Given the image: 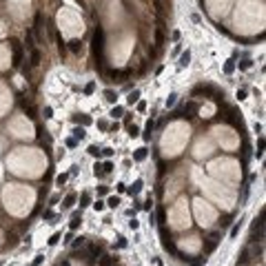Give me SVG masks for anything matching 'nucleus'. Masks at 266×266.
Listing matches in <instances>:
<instances>
[{"label": "nucleus", "instance_id": "obj_1", "mask_svg": "<svg viewBox=\"0 0 266 266\" xmlns=\"http://www.w3.org/2000/svg\"><path fill=\"white\" fill-rule=\"evenodd\" d=\"M91 44H93V53H95V58H98L95 67H98V71H104V56H102V51H104V31H102L100 25L95 27V31H93V40H91Z\"/></svg>", "mask_w": 266, "mask_h": 266}, {"label": "nucleus", "instance_id": "obj_2", "mask_svg": "<svg viewBox=\"0 0 266 266\" xmlns=\"http://www.w3.org/2000/svg\"><path fill=\"white\" fill-rule=\"evenodd\" d=\"M160 237H162V246H164V251H168L171 255H178V253H180V251L175 248V242H173L171 233L166 231V226H160Z\"/></svg>", "mask_w": 266, "mask_h": 266}, {"label": "nucleus", "instance_id": "obj_3", "mask_svg": "<svg viewBox=\"0 0 266 266\" xmlns=\"http://www.w3.org/2000/svg\"><path fill=\"white\" fill-rule=\"evenodd\" d=\"M131 73H133V69H129V67H127V69H111V71H109L107 76H109L111 80H118V82H124V80H127V78L131 76Z\"/></svg>", "mask_w": 266, "mask_h": 266}, {"label": "nucleus", "instance_id": "obj_4", "mask_svg": "<svg viewBox=\"0 0 266 266\" xmlns=\"http://www.w3.org/2000/svg\"><path fill=\"white\" fill-rule=\"evenodd\" d=\"M11 49H13V67H20L22 64V44L18 40H11Z\"/></svg>", "mask_w": 266, "mask_h": 266}, {"label": "nucleus", "instance_id": "obj_5", "mask_svg": "<svg viewBox=\"0 0 266 266\" xmlns=\"http://www.w3.org/2000/svg\"><path fill=\"white\" fill-rule=\"evenodd\" d=\"M217 242H220V233H217V231H215V233H211V235H208V239H206V244H204V253H206V255L215 251V246H217Z\"/></svg>", "mask_w": 266, "mask_h": 266}, {"label": "nucleus", "instance_id": "obj_6", "mask_svg": "<svg viewBox=\"0 0 266 266\" xmlns=\"http://www.w3.org/2000/svg\"><path fill=\"white\" fill-rule=\"evenodd\" d=\"M198 102H188V104H184L182 109H180V118H193V115H195L198 113Z\"/></svg>", "mask_w": 266, "mask_h": 266}, {"label": "nucleus", "instance_id": "obj_7", "mask_svg": "<svg viewBox=\"0 0 266 266\" xmlns=\"http://www.w3.org/2000/svg\"><path fill=\"white\" fill-rule=\"evenodd\" d=\"M20 107L25 109V113H27V118H31V120H36V107L31 104V102H25V100H20Z\"/></svg>", "mask_w": 266, "mask_h": 266}, {"label": "nucleus", "instance_id": "obj_8", "mask_svg": "<svg viewBox=\"0 0 266 266\" xmlns=\"http://www.w3.org/2000/svg\"><path fill=\"white\" fill-rule=\"evenodd\" d=\"M40 58H42V56H40V51H38V49H31V51H29L31 67H38V64H40Z\"/></svg>", "mask_w": 266, "mask_h": 266}, {"label": "nucleus", "instance_id": "obj_9", "mask_svg": "<svg viewBox=\"0 0 266 266\" xmlns=\"http://www.w3.org/2000/svg\"><path fill=\"white\" fill-rule=\"evenodd\" d=\"M188 62H191V51L186 49V51H184V53L180 56V62H178V67H180V69H184V67H186Z\"/></svg>", "mask_w": 266, "mask_h": 266}, {"label": "nucleus", "instance_id": "obj_10", "mask_svg": "<svg viewBox=\"0 0 266 266\" xmlns=\"http://www.w3.org/2000/svg\"><path fill=\"white\" fill-rule=\"evenodd\" d=\"M40 29H42V13H36V38L38 40H42V36H40Z\"/></svg>", "mask_w": 266, "mask_h": 266}, {"label": "nucleus", "instance_id": "obj_11", "mask_svg": "<svg viewBox=\"0 0 266 266\" xmlns=\"http://www.w3.org/2000/svg\"><path fill=\"white\" fill-rule=\"evenodd\" d=\"M98 264H100V266H113V264H115V257H113V255H102Z\"/></svg>", "mask_w": 266, "mask_h": 266}, {"label": "nucleus", "instance_id": "obj_12", "mask_svg": "<svg viewBox=\"0 0 266 266\" xmlns=\"http://www.w3.org/2000/svg\"><path fill=\"white\" fill-rule=\"evenodd\" d=\"M69 49H71V53H80L82 51V42L80 40H71L69 42Z\"/></svg>", "mask_w": 266, "mask_h": 266}, {"label": "nucleus", "instance_id": "obj_13", "mask_svg": "<svg viewBox=\"0 0 266 266\" xmlns=\"http://www.w3.org/2000/svg\"><path fill=\"white\" fill-rule=\"evenodd\" d=\"M147 155H149V151H147V149L142 147V149H138V151L133 153V160H135V162H142V160L147 158Z\"/></svg>", "mask_w": 266, "mask_h": 266}, {"label": "nucleus", "instance_id": "obj_14", "mask_svg": "<svg viewBox=\"0 0 266 266\" xmlns=\"http://www.w3.org/2000/svg\"><path fill=\"white\" fill-rule=\"evenodd\" d=\"M140 191H142V180H135V182L129 186V193H131V195H138Z\"/></svg>", "mask_w": 266, "mask_h": 266}, {"label": "nucleus", "instance_id": "obj_15", "mask_svg": "<svg viewBox=\"0 0 266 266\" xmlns=\"http://www.w3.org/2000/svg\"><path fill=\"white\" fill-rule=\"evenodd\" d=\"M73 122H76V124H80V122H82V124H91V118L84 115V113H80V115H73Z\"/></svg>", "mask_w": 266, "mask_h": 266}, {"label": "nucleus", "instance_id": "obj_16", "mask_svg": "<svg viewBox=\"0 0 266 266\" xmlns=\"http://www.w3.org/2000/svg\"><path fill=\"white\" fill-rule=\"evenodd\" d=\"M73 204H76V193H69V195L64 198V204H62V206H64V208H71Z\"/></svg>", "mask_w": 266, "mask_h": 266}, {"label": "nucleus", "instance_id": "obj_17", "mask_svg": "<svg viewBox=\"0 0 266 266\" xmlns=\"http://www.w3.org/2000/svg\"><path fill=\"white\" fill-rule=\"evenodd\" d=\"M242 222H244V220H239V222H235V224H233V228H231V237H233V239L239 235V231H242Z\"/></svg>", "mask_w": 266, "mask_h": 266}, {"label": "nucleus", "instance_id": "obj_18", "mask_svg": "<svg viewBox=\"0 0 266 266\" xmlns=\"http://www.w3.org/2000/svg\"><path fill=\"white\" fill-rule=\"evenodd\" d=\"M104 100L113 104V102L118 100V95H115V91H111V89H107V91H104Z\"/></svg>", "mask_w": 266, "mask_h": 266}, {"label": "nucleus", "instance_id": "obj_19", "mask_svg": "<svg viewBox=\"0 0 266 266\" xmlns=\"http://www.w3.org/2000/svg\"><path fill=\"white\" fill-rule=\"evenodd\" d=\"M138 100H140V91H138V89H133V91L129 93V98H127V102H129V104H133V102H138Z\"/></svg>", "mask_w": 266, "mask_h": 266}, {"label": "nucleus", "instance_id": "obj_20", "mask_svg": "<svg viewBox=\"0 0 266 266\" xmlns=\"http://www.w3.org/2000/svg\"><path fill=\"white\" fill-rule=\"evenodd\" d=\"M89 204H91V195H89V193H82V195H80V208H84Z\"/></svg>", "mask_w": 266, "mask_h": 266}, {"label": "nucleus", "instance_id": "obj_21", "mask_svg": "<svg viewBox=\"0 0 266 266\" xmlns=\"http://www.w3.org/2000/svg\"><path fill=\"white\" fill-rule=\"evenodd\" d=\"M84 242H87V237H76V239H71V246H73V248H80V246H84Z\"/></svg>", "mask_w": 266, "mask_h": 266}, {"label": "nucleus", "instance_id": "obj_22", "mask_svg": "<svg viewBox=\"0 0 266 266\" xmlns=\"http://www.w3.org/2000/svg\"><path fill=\"white\" fill-rule=\"evenodd\" d=\"M84 135H87V131H84L82 127H76V129H73V138H76V140H84Z\"/></svg>", "mask_w": 266, "mask_h": 266}, {"label": "nucleus", "instance_id": "obj_23", "mask_svg": "<svg viewBox=\"0 0 266 266\" xmlns=\"http://www.w3.org/2000/svg\"><path fill=\"white\" fill-rule=\"evenodd\" d=\"M155 44H158V47H162V44H164V31H162V29H158V31H155Z\"/></svg>", "mask_w": 266, "mask_h": 266}, {"label": "nucleus", "instance_id": "obj_24", "mask_svg": "<svg viewBox=\"0 0 266 266\" xmlns=\"http://www.w3.org/2000/svg\"><path fill=\"white\" fill-rule=\"evenodd\" d=\"M118 204H120V198H118V195H113V198L107 200V206H109V208H118Z\"/></svg>", "mask_w": 266, "mask_h": 266}, {"label": "nucleus", "instance_id": "obj_25", "mask_svg": "<svg viewBox=\"0 0 266 266\" xmlns=\"http://www.w3.org/2000/svg\"><path fill=\"white\" fill-rule=\"evenodd\" d=\"M158 222H160V226H164V222H166V213H164V208H158Z\"/></svg>", "mask_w": 266, "mask_h": 266}, {"label": "nucleus", "instance_id": "obj_26", "mask_svg": "<svg viewBox=\"0 0 266 266\" xmlns=\"http://www.w3.org/2000/svg\"><path fill=\"white\" fill-rule=\"evenodd\" d=\"M27 49H29V51L36 49V47H33V33H31V31H27Z\"/></svg>", "mask_w": 266, "mask_h": 266}, {"label": "nucleus", "instance_id": "obj_27", "mask_svg": "<svg viewBox=\"0 0 266 266\" xmlns=\"http://www.w3.org/2000/svg\"><path fill=\"white\" fill-rule=\"evenodd\" d=\"M122 113H124V109H122V107H113V109H111V118H120Z\"/></svg>", "mask_w": 266, "mask_h": 266}, {"label": "nucleus", "instance_id": "obj_28", "mask_svg": "<svg viewBox=\"0 0 266 266\" xmlns=\"http://www.w3.org/2000/svg\"><path fill=\"white\" fill-rule=\"evenodd\" d=\"M93 175H95V178H102V175H104L102 164H95V166H93Z\"/></svg>", "mask_w": 266, "mask_h": 266}, {"label": "nucleus", "instance_id": "obj_29", "mask_svg": "<svg viewBox=\"0 0 266 266\" xmlns=\"http://www.w3.org/2000/svg\"><path fill=\"white\" fill-rule=\"evenodd\" d=\"M175 102H178V93H171V95L166 98V107H173Z\"/></svg>", "mask_w": 266, "mask_h": 266}, {"label": "nucleus", "instance_id": "obj_30", "mask_svg": "<svg viewBox=\"0 0 266 266\" xmlns=\"http://www.w3.org/2000/svg\"><path fill=\"white\" fill-rule=\"evenodd\" d=\"M56 40H58V49H60V53H64V49H67V44H64V40H62V36H56Z\"/></svg>", "mask_w": 266, "mask_h": 266}, {"label": "nucleus", "instance_id": "obj_31", "mask_svg": "<svg viewBox=\"0 0 266 266\" xmlns=\"http://www.w3.org/2000/svg\"><path fill=\"white\" fill-rule=\"evenodd\" d=\"M78 226H80V217H71V224H69V228H71V231H76Z\"/></svg>", "mask_w": 266, "mask_h": 266}, {"label": "nucleus", "instance_id": "obj_32", "mask_svg": "<svg viewBox=\"0 0 266 266\" xmlns=\"http://www.w3.org/2000/svg\"><path fill=\"white\" fill-rule=\"evenodd\" d=\"M224 71H226V73H233V71H235V62H233V60H228V62L224 64Z\"/></svg>", "mask_w": 266, "mask_h": 266}, {"label": "nucleus", "instance_id": "obj_33", "mask_svg": "<svg viewBox=\"0 0 266 266\" xmlns=\"http://www.w3.org/2000/svg\"><path fill=\"white\" fill-rule=\"evenodd\" d=\"M100 153H102V151H100L98 147H89V155H93V158H100Z\"/></svg>", "mask_w": 266, "mask_h": 266}, {"label": "nucleus", "instance_id": "obj_34", "mask_svg": "<svg viewBox=\"0 0 266 266\" xmlns=\"http://www.w3.org/2000/svg\"><path fill=\"white\" fill-rule=\"evenodd\" d=\"M58 239H60V233H53V235L49 237V246H56V244H58Z\"/></svg>", "mask_w": 266, "mask_h": 266}, {"label": "nucleus", "instance_id": "obj_35", "mask_svg": "<svg viewBox=\"0 0 266 266\" xmlns=\"http://www.w3.org/2000/svg\"><path fill=\"white\" fill-rule=\"evenodd\" d=\"M262 151H264V138L257 140V158H262Z\"/></svg>", "mask_w": 266, "mask_h": 266}, {"label": "nucleus", "instance_id": "obj_36", "mask_svg": "<svg viewBox=\"0 0 266 266\" xmlns=\"http://www.w3.org/2000/svg\"><path fill=\"white\" fill-rule=\"evenodd\" d=\"M138 133H140V129H138L135 124H129V135H131V138H135Z\"/></svg>", "mask_w": 266, "mask_h": 266}, {"label": "nucleus", "instance_id": "obj_37", "mask_svg": "<svg viewBox=\"0 0 266 266\" xmlns=\"http://www.w3.org/2000/svg\"><path fill=\"white\" fill-rule=\"evenodd\" d=\"M64 182H67V173H62V175H58V178H56V184H58V186H62Z\"/></svg>", "mask_w": 266, "mask_h": 266}, {"label": "nucleus", "instance_id": "obj_38", "mask_svg": "<svg viewBox=\"0 0 266 266\" xmlns=\"http://www.w3.org/2000/svg\"><path fill=\"white\" fill-rule=\"evenodd\" d=\"M102 171H104V173H111V171H113V164H111V162H104V164H102Z\"/></svg>", "mask_w": 266, "mask_h": 266}, {"label": "nucleus", "instance_id": "obj_39", "mask_svg": "<svg viewBox=\"0 0 266 266\" xmlns=\"http://www.w3.org/2000/svg\"><path fill=\"white\" fill-rule=\"evenodd\" d=\"M76 144H78V140H76V138H69V140H67V147H69V149H73Z\"/></svg>", "mask_w": 266, "mask_h": 266}, {"label": "nucleus", "instance_id": "obj_40", "mask_svg": "<svg viewBox=\"0 0 266 266\" xmlns=\"http://www.w3.org/2000/svg\"><path fill=\"white\" fill-rule=\"evenodd\" d=\"M104 206H107V204H104V202H100V200H98V202H95V204H93V208H95V211H102Z\"/></svg>", "mask_w": 266, "mask_h": 266}, {"label": "nucleus", "instance_id": "obj_41", "mask_svg": "<svg viewBox=\"0 0 266 266\" xmlns=\"http://www.w3.org/2000/svg\"><path fill=\"white\" fill-rule=\"evenodd\" d=\"M246 93H248L246 89H239V91H237V98H239V100H244V98H246Z\"/></svg>", "mask_w": 266, "mask_h": 266}, {"label": "nucleus", "instance_id": "obj_42", "mask_svg": "<svg viewBox=\"0 0 266 266\" xmlns=\"http://www.w3.org/2000/svg\"><path fill=\"white\" fill-rule=\"evenodd\" d=\"M93 89H95V84H93V82H89V84L84 87V93H93Z\"/></svg>", "mask_w": 266, "mask_h": 266}, {"label": "nucleus", "instance_id": "obj_43", "mask_svg": "<svg viewBox=\"0 0 266 266\" xmlns=\"http://www.w3.org/2000/svg\"><path fill=\"white\" fill-rule=\"evenodd\" d=\"M248 67H251V60H242L239 62V69H248Z\"/></svg>", "mask_w": 266, "mask_h": 266}, {"label": "nucleus", "instance_id": "obj_44", "mask_svg": "<svg viewBox=\"0 0 266 266\" xmlns=\"http://www.w3.org/2000/svg\"><path fill=\"white\" fill-rule=\"evenodd\" d=\"M151 204H153V200H151V198H149V200H147V202H144V206H142V208H144V211H151Z\"/></svg>", "mask_w": 266, "mask_h": 266}, {"label": "nucleus", "instance_id": "obj_45", "mask_svg": "<svg viewBox=\"0 0 266 266\" xmlns=\"http://www.w3.org/2000/svg\"><path fill=\"white\" fill-rule=\"evenodd\" d=\"M138 226H140V222H138V220H131V222H129V228H133V231H135Z\"/></svg>", "mask_w": 266, "mask_h": 266}, {"label": "nucleus", "instance_id": "obj_46", "mask_svg": "<svg viewBox=\"0 0 266 266\" xmlns=\"http://www.w3.org/2000/svg\"><path fill=\"white\" fill-rule=\"evenodd\" d=\"M51 115H53V109L47 107V109H44V118H51Z\"/></svg>", "mask_w": 266, "mask_h": 266}, {"label": "nucleus", "instance_id": "obj_47", "mask_svg": "<svg viewBox=\"0 0 266 266\" xmlns=\"http://www.w3.org/2000/svg\"><path fill=\"white\" fill-rule=\"evenodd\" d=\"M40 264H42V255H38V257L33 259V264H31V266H40Z\"/></svg>", "mask_w": 266, "mask_h": 266}, {"label": "nucleus", "instance_id": "obj_48", "mask_svg": "<svg viewBox=\"0 0 266 266\" xmlns=\"http://www.w3.org/2000/svg\"><path fill=\"white\" fill-rule=\"evenodd\" d=\"M124 191H127V184L120 182V184H118V193H124Z\"/></svg>", "mask_w": 266, "mask_h": 266}, {"label": "nucleus", "instance_id": "obj_49", "mask_svg": "<svg viewBox=\"0 0 266 266\" xmlns=\"http://www.w3.org/2000/svg\"><path fill=\"white\" fill-rule=\"evenodd\" d=\"M118 246H120V248H124V246H127V239H124V237H120V242H118Z\"/></svg>", "mask_w": 266, "mask_h": 266}, {"label": "nucleus", "instance_id": "obj_50", "mask_svg": "<svg viewBox=\"0 0 266 266\" xmlns=\"http://www.w3.org/2000/svg\"><path fill=\"white\" fill-rule=\"evenodd\" d=\"M44 220H53V211H47L44 213Z\"/></svg>", "mask_w": 266, "mask_h": 266}, {"label": "nucleus", "instance_id": "obj_51", "mask_svg": "<svg viewBox=\"0 0 266 266\" xmlns=\"http://www.w3.org/2000/svg\"><path fill=\"white\" fill-rule=\"evenodd\" d=\"M147 109V102H138V111H144Z\"/></svg>", "mask_w": 266, "mask_h": 266}, {"label": "nucleus", "instance_id": "obj_52", "mask_svg": "<svg viewBox=\"0 0 266 266\" xmlns=\"http://www.w3.org/2000/svg\"><path fill=\"white\" fill-rule=\"evenodd\" d=\"M228 224H231V217L226 215V217H224V220H222V226H228Z\"/></svg>", "mask_w": 266, "mask_h": 266}, {"label": "nucleus", "instance_id": "obj_53", "mask_svg": "<svg viewBox=\"0 0 266 266\" xmlns=\"http://www.w3.org/2000/svg\"><path fill=\"white\" fill-rule=\"evenodd\" d=\"M102 153H104V155L109 158V155H113V149H102Z\"/></svg>", "mask_w": 266, "mask_h": 266}, {"label": "nucleus", "instance_id": "obj_54", "mask_svg": "<svg viewBox=\"0 0 266 266\" xmlns=\"http://www.w3.org/2000/svg\"><path fill=\"white\" fill-rule=\"evenodd\" d=\"M58 266H71V262H67V259H64V262H60Z\"/></svg>", "mask_w": 266, "mask_h": 266}]
</instances>
